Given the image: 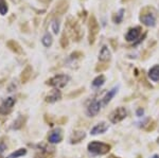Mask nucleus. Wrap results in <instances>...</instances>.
Segmentation results:
<instances>
[{"mask_svg":"<svg viewBox=\"0 0 159 158\" xmlns=\"http://www.w3.org/2000/svg\"><path fill=\"white\" fill-rule=\"evenodd\" d=\"M89 153L93 155H105L110 151V146L104 142L100 141H91L87 147Z\"/></svg>","mask_w":159,"mask_h":158,"instance_id":"f257e3e1","label":"nucleus"},{"mask_svg":"<svg viewBox=\"0 0 159 158\" xmlns=\"http://www.w3.org/2000/svg\"><path fill=\"white\" fill-rule=\"evenodd\" d=\"M69 80H70V76L67 74H56L54 76H52L51 79H49L47 84L53 88L60 89L65 87L68 84Z\"/></svg>","mask_w":159,"mask_h":158,"instance_id":"f03ea898","label":"nucleus"},{"mask_svg":"<svg viewBox=\"0 0 159 158\" xmlns=\"http://www.w3.org/2000/svg\"><path fill=\"white\" fill-rule=\"evenodd\" d=\"M88 30H89V44H93L96 37L98 35V33L100 31V27H99V22L97 18L94 17V15H91L89 17L88 20Z\"/></svg>","mask_w":159,"mask_h":158,"instance_id":"7ed1b4c3","label":"nucleus"},{"mask_svg":"<svg viewBox=\"0 0 159 158\" xmlns=\"http://www.w3.org/2000/svg\"><path fill=\"white\" fill-rule=\"evenodd\" d=\"M126 116H127L126 109L124 107H122V106H120V107H117L116 109H114V111L110 113L109 121L114 124H117V123H119V122H121L122 120H124V119L126 118Z\"/></svg>","mask_w":159,"mask_h":158,"instance_id":"20e7f679","label":"nucleus"},{"mask_svg":"<svg viewBox=\"0 0 159 158\" xmlns=\"http://www.w3.org/2000/svg\"><path fill=\"white\" fill-rule=\"evenodd\" d=\"M140 20L141 22H143V25H148V27H154L156 25V17L155 14L153 12H151V10L147 7L143 11H141L140 14Z\"/></svg>","mask_w":159,"mask_h":158,"instance_id":"39448f33","label":"nucleus"},{"mask_svg":"<svg viewBox=\"0 0 159 158\" xmlns=\"http://www.w3.org/2000/svg\"><path fill=\"white\" fill-rule=\"evenodd\" d=\"M65 31H68L71 33V35L75 38V40H80V38L82 37V32L81 28L78 24V21L73 20L72 18H69L67 21V29H65Z\"/></svg>","mask_w":159,"mask_h":158,"instance_id":"423d86ee","label":"nucleus"},{"mask_svg":"<svg viewBox=\"0 0 159 158\" xmlns=\"http://www.w3.org/2000/svg\"><path fill=\"white\" fill-rule=\"evenodd\" d=\"M101 107H102V103H101V100H92L89 105L87 106L86 108V114L88 117H94L97 116L100 111H101Z\"/></svg>","mask_w":159,"mask_h":158,"instance_id":"0eeeda50","label":"nucleus"},{"mask_svg":"<svg viewBox=\"0 0 159 158\" xmlns=\"http://www.w3.org/2000/svg\"><path fill=\"white\" fill-rule=\"evenodd\" d=\"M16 103V99L14 97H9L6 100L2 102V104L0 105V111L1 114H7L9 111H11V109L13 108V106Z\"/></svg>","mask_w":159,"mask_h":158,"instance_id":"6e6552de","label":"nucleus"},{"mask_svg":"<svg viewBox=\"0 0 159 158\" xmlns=\"http://www.w3.org/2000/svg\"><path fill=\"white\" fill-rule=\"evenodd\" d=\"M63 139V135H61V129H55L49 134L48 136V141L49 143L55 144V143H60Z\"/></svg>","mask_w":159,"mask_h":158,"instance_id":"1a4fd4ad","label":"nucleus"},{"mask_svg":"<svg viewBox=\"0 0 159 158\" xmlns=\"http://www.w3.org/2000/svg\"><path fill=\"white\" fill-rule=\"evenodd\" d=\"M140 34H141L140 27L132 28V29H129V31H127L126 35H125V39H126L127 42H134V40H136L140 36Z\"/></svg>","mask_w":159,"mask_h":158,"instance_id":"9d476101","label":"nucleus"},{"mask_svg":"<svg viewBox=\"0 0 159 158\" xmlns=\"http://www.w3.org/2000/svg\"><path fill=\"white\" fill-rule=\"evenodd\" d=\"M61 91L58 90V89L54 88L46 96V102H48V103H55V102H57L58 100H61Z\"/></svg>","mask_w":159,"mask_h":158,"instance_id":"9b49d317","label":"nucleus"},{"mask_svg":"<svg viewBox=\"0 0 159 158\" xmlns=\"http://www.w3.org/2000/svg\"><path fill=\"white\" fill-rule=\"evenodd\" d=\"M108 129V124L106 122H100V123L96 124L91 129L90 131V134L96 136V135H99V134H103Z\"/></svg>","mask_w":159,"mask_h":158,"instance_id":"f8f14e48","label":"nucleus"},{"mask_svg":"<svg viewBox=\"0 0 159 158\" xmlns=\"http://www.w3.org/2000/svg\"><path fill=\"white\" fill-rule=\"evenodd\" d=\"M118 93V87L111 88L110 90H108L106 93V95L103 97V99H101V103H102V106H106L107 104L109 103L110 101H111V99L114 98L115 96H116V93Z\"/></svg>","mask_w":159,"mask_h":158,"instance_id":"ddd939ff","label":"nucleus"},{"mask_svg":"<svg viewBox=\"0 0 159 158\" xmlns=\"http://www.w3.org/2000/svg\"><path fill=\"white\" fill-rule=\"evenodd\" d=\"M86 137V134L84 131H75L73 132L72 134H71L70 136V143H79V142H81L82 140Z\"/></svg>","mask_w":159,"mask_h":158,"instance_id":"4468645a","label":"nucleus"},{"mask_svg":"<svg viewBox=\"0 0 159 158\" xmlns=\"http://www.w3.org/2000/svg\"><path fill=\"white\" fill-rule=\"evenodd\" d=\"M110 57H111V53H110L109 49L107 48V46H103L99 53V61L105 63V62H108Z\"/></svg>","mask_w":159,"mask_h":158,"instance_id":"2eb2a0df","label":"nucleus"},{"mask_svg":"<svg viewBox=\"0 0 159 158\" xmlns=\"http://www.w3.org/2000/svg\"><path fill=\"white\" fill-rule=\"evenodd\" d=\"M148 76L153 82H158L159 81V65H156L152 67L148 71Z\"/></svg>","mask_w":159,"mask_h":158,"instance_id":"dca6fc26","label":"nucleus"},{"mask_svg":"<svg viewBox=\"0 0 159 158\" xmlns=\"http://www.w3.org/2000/svg\"><path fill=\"white\" fill-rule=\"evenodd\" d=\"M7 47H9L12 51H14L15 53H18V54L24 53L22 48L20 47V45L17 42H15V40H9V42H7Z\"/></svg>","mask_w":159,"mask_h":158,"instance_id":"f3484780","label":"nucleus"},{"mask_svg":"<svg viewBox=\"0 0 159 158\" xmlns=\"http://www.w3.org/2000/svg\"><path fill=\"white\" fill-rule=\"evenodd\" d=\"M67 10H68V1H66V0H61V1L58 2L57 7H56L55 11L57 12L58 15H61L67 11Z\"/></svg>","mask_w":159,"mask_h":158,"instance_id":"a211bd4d","label":"nucleus"},{"mask_svg":"<svg viewBox=\"0 0 159 158\" xmlns=\"http://www.w3.org/2000/svg\"><path fill=\"white\" fill-rule=\"evenodd\" d=\"M105 83V76L103 74L98 75L93 81H92V87L94 88H100L102 85Z\"/></svg>","mask_w":159,"mask_h":158,"instance_id":"6ab92c4d","label":"nucleus"},{"mask_svg":"<svg viewBox=\"0 0 159 158\" xmlns=\"http://www.w3.org/2000/svg\"><path fill=\"white\" fill-rule=\"evenodd\" d=\"M31 73H32V68H31V66H27V67L24 69V71H22V74H21L22 82L25 83L28 80H29L30 76H31Z\"/></svg>","mask_w":159,"mask_h":158,"instance_id":"aec40b11","label":"nucleus"},{"mask_svg":"<svg viewBox=\"0 0 159 158\" xmlns=\"http://www.w3.org/2000/svg\"><path fill=\"white\" fill-rule=\"evenodd\" d=\"M25 154H27V150L25 149H18L15 152L11 153V154H10L7 158H19V157L25 156Z\"/></svg>","mask_w":159,"mask_h":158,"instance_id":"412c9836","label":"nucleus"},{"mask_svg":"<svg viewBox=\"0 0 159 158\" xmlns=\"http://www.w3.org/2000/svg\"><path fill=\"white\" fill-rule=\"evenodd\" d=\"M52 42H53L52 36H51V34H49V33H46V34L43 36L42 43L46 48H49L50 46L52 45Z\"/></svg>","mask_w":159,"mask_h":158,"instance_id":"4be33fe9","label":"nucleus"},{"mask_svg":"<svg viewBox=\"0 0 159 158\" xmlns=\"http://www.w3.org/2000/svg\"><path fill=\"white\" fill-rule=\"evenodd\" d=\"M7 10H9V7H7L6 0H0V14L6 15L7 13Z\"/></svg>","mask_w":159,"mask_h":158,"instance_id":"5701e85b","label":"nucleus"},{"mask_svg":"<svg viewBox=\"0 0 159 158\" xmlns=\"http://www.w3.org/2000/svg\"><path fill=\"white\" fill-rule=\"evenodd\" d=\"M123 16H124V10L121 9L119 12H118V14L116 15V16H115V19H114L115 22H116V24H120L123 19Z\"/></svg>","mask_w":159,"mask_h":158,"instance_id":"b1692460","label":"nucleus"},{"mask_svg":"<svg viewBox=\"0 0 159 158\" xmlns=\"http://www.w3.org/2000/svg\"><path fill=\"white\" fill-rule=\"evenodd\" d=\"M52 30L55 34H57L58 31H60V21H58L57 18H54L52 21Z\"/></svg>","mask_w":159,"mask_h":158,"instance_id":"393cba45","label":"nucleus"},{"mask_svg":"<svg viewBox=\"0 0 159 158\" xmlns=\"http://www.w3.org/2000/svg\"><path fill=\"white\" fill-rule=\"evenodd\" d=\"M61 45L63 48H66L68 46V37H67V34H66V32L63 34V36L61 38Z\"/></svg>","mask_w":159,"mask_h":158,"instance_id":"a878e982","label":"nucleus"},{"mask_svg":"<svg viewBox=\"0 0 159 158\" xmlns=\"http://www.w3.org/2000/svg\"><path fill=\"white\" fill-rule=\"evenodd\" d=\"M7 150V144L3 141H0V155H2Z\"/></svg>","mask_w":159,"mask_h":158,"instance_id":"bb28decb","label":"nucleus"},{"mask_svg":"<svg viewBox=\"0 0 159 158\" xmlns=\"http://www.w3.org/2000/svg\"><path fill=\"white\" fill-rule=\"evenodd\" d=\"M143 113H144V111H143L142 108H139V109L137 111V116H138V117H141V116L143 115Z\"/></svg>","mask_w":159,"mask_h":158,"instance_id":"cd10ccee","label":"nucleus"},{"mask_svg":"<svg viewBox=\"0 0 159 158\" xmlns=\"http://www.w3.org/2000/svg\"><path fill=\"white\" fill-rule=\"evenodd\" d=\"M152 158H159V156H158V155H154Z\"/></svg>","mask_w":159,"mask_h":158,"instance_id":"c85d7f7f","label":"nucleus"},{"mask_svg":"<svg viewBox=\"0 0 159 158\" xmlns=\"http://www.w3.org/2000/svg\"><path fill=\"white\" fill-rule=\"evenodd\" d=\"M123 2H126V1H129V0H122Z\"/></svg>","mask_w":159,"mask_h":158,"instance_id":"c756f323","label":"nucleus"},{"mask_svg":"<svg viewBox=\"0 0 159 158\" xmlns=\"http://www.w3.org/2000/svg\"><path fill=\"white\" fill-rule=\"evenodd\" d=\"M109 158H116V157H114V156H110Z\"/></svg>","mask_w":159,"mask_h":158,"instance_id":"7c9ffc66","label":"nucleus"}]
</instances>
